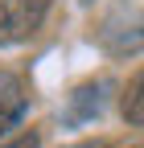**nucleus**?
Listing matches in <instances>:
<instances>
[{"mask_svg":"<svg viewBox=\"0 0 144 148\" xmlns=\"http://www.w3.org/2000/svg\"><path fill=\"white\" fill-rule=\"evenodd\" d=\"M70 148H103V144H99V140H95V144H70Z\"/></svg>","mask_w":144,"mask_h":148,"instance_id":"nucleus-7","label":"nucleus"},{"mask_svg":"<svg viewBox=\"0 0 144 148\" xmlns=\"http://www.w3.org/2000/svg\"><path fill=\"white\" fill-rule=\"evenodd\" d=\"M99 41L107 53H136L144 49V12H119L99 29Z\"/></svg>","mask_w":144,"mask_h":148,"instance_id":"nucleus-2","label":"nucleus"},{"mask_svg":"<svg viewBox=\"0 0 144 148\" xmlns=\"http://www.w3.org/2000/svg\"><path fill=\"white\" fill-rule=\"evenodd\" d=\"M53 0H0V45L25 41L37 33Z\"/></svg>","mask_w":144,"mask_h":148,"instance_id":"nucleus-1","label":"nucleus"},{"mask_svg":"<svg viewBox=\"0 0 144 148\" xmlns=\"http://www.w3.org/2000/svg\"><path fill=\"white\" fill-rule=\"evenodd\" d=\"M119 111H123V119H128V123H144V70L132 74V82L123 86Z\"/></svg>","mask_w":144,"mask_h":148,"instance_id":"nucleus-5","label":"nucleus"},{"mask_svg":"<svg viewBox=\"0 0 144 148\" xmlns=\"http://www.w3.org/2000/svg\"><path fill=\"white\" fill-rule=\"evenodd\" d=\"M37 144H41V136H37V132H25V136H16V140H12V144H4V148H37Z\"/></svg>","mask_w":144,"mask_h":148,"instance_id":"nucleus-6","label":"nucleus"},{"mask_svg":"<svg viewBox=\"0 0 144 148\" xmlns=\"http://www.w3.org/2000/svg\"><path fill=\"white\" fill-rule=\"evenodd\" d=\"M25 111H29V86H25V78L12 74V70H0V136L21 123Z\"/></svg>","mask_w":144,"mask_h":148,"instance_id":"nucleus-3","label":"nucleus"},{"mask_svg":"<svg viewBox=\"0 0 144 148\" xmlns=\"http://www.w3.org/2000/svg\"><path fill=\"white\" fill-rule=\"evenodd\" d=\"M103 82H91V86H78L74 90V103H70V111H66V123H78V119H86V115H99L103 111Z\"/></svg>","mask_w":144,"mask_h":148,"instance_id":"nucleus-4","label":"nucleus"}]
</instances>
